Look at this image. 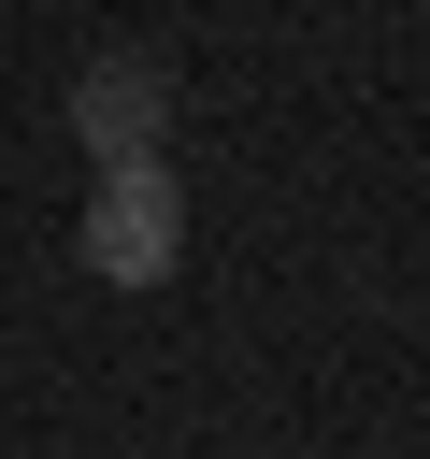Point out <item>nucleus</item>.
Returning a JSON list of instances; mask_svg holds the SVG:
<instances>
[{
  "instance_id": "nucleus-1",
  "label": "nucleus",
  "mask_w": 430,
  "mask_h": 459,
  "mask_svg": "<svg viewBox=\"0 0 430 459\" xmlns=\"http://www.w3.org/2000/svg\"><path fill=\"white\" fill-rule=\"evenodd\" d=\"M172 258H186V201H172V172H158V158H115L100 201H86V273H100V287H158Z\"/></svg>"
},
{
  "instance_id": "nucleus-2",
  "label": "nucleus",
  "mask_w": 430,
  "mask_h": 459,
  "mask_svg": "<svg viewBox=\"0 0 430 459\" xmlns=\"http://www.w3.org/2000/svg\"><path fill=\"white\" fill-rule=\"evenodd\" d=\"M72 129H86L100 172H115V158H158V129H172V72H158V57H86Z\"/></svg>"
}]
</instances>
